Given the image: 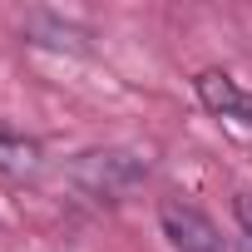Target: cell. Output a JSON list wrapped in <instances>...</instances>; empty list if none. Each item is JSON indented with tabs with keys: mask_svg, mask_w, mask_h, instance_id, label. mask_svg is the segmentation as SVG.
<instances>
[{
	"mask_svg": "<svg viewBox=\"0 0 252 252\" xmlns=\"http://www.w3.org/2000/svg\"><path fill=\"white\" fill-rule=\"evenodd\" d=\"M69 173H74V183H79L89 198L119 203L124 193H134V188L149 178V163H144L139 154H129V149H94V154H79V158L69 163Z\"/></svg>",
	"mask_w": 252,
	"mask_h": 252,
	"instance_id": "1",
	"label": "cell"
},
{
	"mask_svg": "<svg viewBox=\"0 0 252 252\" xmlns=\"http://www.w3.org/2000/svg\"><path fill=\"white\" fill-rule=\"evenodd\" d=\"M158 227H163V237L173 242V252H227L218 222H213L203 208L183 203V198H163V203H158Z\"/></svg>",
	"mask_w": 252,
	"mask_h": 252,
	"instance_id": "2",
	"label": "cell"
},
{
	"mask_svg": "<svg viewBox=\"0 0 252 252\" xmlns=\"http://www.w3.org/2000/svg\"><path fill=\"white\" fill-rule=\"evenodd\" d=\"M45 173V154L30 134L10 129L5 119H0V183H10V188H25Z\"/></svg>",
	"mask_w": 252,
	"mask_h": 252,
	"instance_id": "3",
	"label": "cell"
},
{
	"mask_svg": "<svg viewBox=\"0 0 252 252\" xmlns=\"http://www.w3.org/2000/svg\"><path fill=\"white\" fill-rule=\"evenodd\" d=\"M193 89H198L203 109H213V114H222V119H237V124L252 129V94H247L227 69H203V74L193 79Z\"/></svg>",
	"mask_w": 252,
	"mask_h": 252,
	"instance_id": "4",
	"label": "cell"
},
{
	"mask_svg": "<svg viewBox=\"0 0 252 252\" xmlns=\"http://www.w3.org/2000/svg\"><path fill=\"white\" fill-rule=\"evenodd\" d=\"M232 213H237V222H242V237L252 242V193H237V203H232Z\"/></svg>",
	"mask_w": 252,
	"mask_h": 252,
	"instance_id": "5",
	"label": "cell"
}]
</instances>
